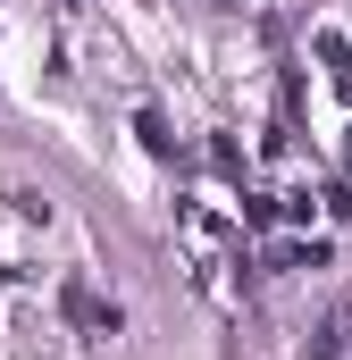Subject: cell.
Instances as JSON below:
<instances>
[{"mask_svg": "<svg viewBox=\"0 0 352 360\" xmlns=\"http://www.w3.org/2000/svg\"><path fill=\"white\" fill-rule=\"evenodd\" d=\"M59 310H68V327L92 335V344H101V335H118V302H101L84 276H68V285H59Z\"/></svg>", "mask_w": 352, "mask_h": 360, "instance_id": "6da1fadb", "label": "cell"}, {"mask_svg": "<svg viewBox=\"0 0 352 360\" xmlns=\"http://www.w3.org/2000/svg\"><path fill=\"white\" fill-rule=\"evenodd\" d=\"M310 360H352V302H336V310L319 319V335H310Z\"/></svg>", "mask_w": 352, "mask_h": 360, "instance_id": "7a4b0ae2", "label": "cell"}, {"mask_svg": "<svg viewBox=\"0 0 352 360\" xmlns=\"http://www.w3.org/2000/svg\"><path fill=\"white\" fill-rule=\"evenodd\" d=\"M0 210L17 226H51V193H34V184H0Z\"/></svg>", "mask_w": 352, "mask_h": 360, "instance_id": "3957f363", "label": "cell"}, {"mask_svg": "<svg viewBox=\"0 0 352 360\" xmlns=\"http://www.w3.org/2000/svg\"><path fill=\"white\" fill-rule=\"evenodd\" d=\"M319 59H327V76H336V92L352 101V51H344V34H336V25L319 34Z\"/></svg>", "mask_w": 352, "mask_h": 360, "instance_id": "277c9868", "label": "cell"}, {"mask_svg": "<svg viewBox=\"0 0 352 360\" xmlns=\"http://www.w3.org/2000/svg\"><path fill=\"white\" fill-rule=\"evenodd\" d=\"M134 134H143V151H151V160H176V134H168V117H160V109H143V117H134Z\"/></svg>", "mask_w": 352, "mask_h": 360, "instance_id": "5b68a950", "label": "cell"}, {"mask_svg": "<svg viewBox=\"0 0 352 360\" xmlns=\"http://www.w3.org/2000/svg\"><path fill=\"white\" fill-rule=\"evenodd\" d=\"M277 218H285V193H244V226H277Z\"/></svg>", "mask_w": 352, "mask_h": 360, "instance_id": "8992f818", "label": "cell"}, {"mask_svg": "<svg viewBox=\"0 0 352 360\" xmlns=\"http://www.w3.org/2000/svg\"><path fill=\"white\" fill-rule=\"evenodd\" d=\"M327 210H336V218H352V176H344V184H327Z\"/></svg>", "mask_w": 352, "mask_h": 360, "instance_id": "52a82bcc", "label": "cell"}]
</instances>
